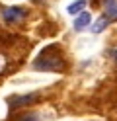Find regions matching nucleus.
Returning <instances> with one entry per match:
<instances>
[{
	"label": "nucleus",
	"instance_id": "nucleus-2",
	"mask_svg": "<svg viewBox=\"0 0 117 121\" xmlns=\"http://www.w3.org/2000/svg\"><path fill=\"white\" fill-rule=\"evenodd\" d=\"M26 16H27V10L20 8V6H10V8H4L2 10L4 24H18V22H22Z\"/></svg>",
	"mask_w": 117,
	"mask_h": 121
},
{
	"label": "nucleus",
	"instance_id": "nucleus-6",
	"mask_svg": "<svg viewBox=\"0 0 117 121\" xmlns=\"http://www.w3.org/2000/svg\"><path fill=\"white\" fill-rule=\"evenodd\" d=\"M84 8H86V0H76V2H72L66 8V12L70 14V16H74V14H82Z\"/></svg>",
	"mask_w": 117,
	"mask_h": 121
},
{
	"label": "nucleus",
	"instance_id": "nucleus-9",
	"mask_svg": "<svg viewBox=\"0 0 117 121\" xmlns=\"http://www.w3.org/2000/svg\"><path fill=\"white\" fill-rule=\"evenodd\" d=\"M35 117H37V115L29 113V115H22V117H18V119H22V121H35Z\"/></svg>",
	"mask_w": 117,
	"mask_h": 121
},
{
	"label": "nucleus",
	"instance_id": "nucleus-3",
	"mask_svg": "<svg viewBox=\"0 0 117 121\" xmlns=\"http://www.w3.org/2000/svg\"><path fill=\"white\" fill-rule=\"evenodd\" d=\"M37 100V94H27V96H14L10 98V104L14 105V108H18V105H27L31 102Z\"/></svg>",
	"mask_w": 117,
	"mask_h": 121
},
{
	"label": "nucleus",
	"instance_id": "nucleus-1",
	"mask_svg": "<svg viewBox=\"0 0 117 121\" xmlns=\"http://www.w3.org/2000/svg\"><path fill=\"white\" fill-rule=\"evenodd\" d=\"M33 66L37 70L59 72V70H65V57H62V53H61V49L57 45H49V47L43 49V53L33 63Z\"/></svg>",
	"mask_w": 117,
	"mask_h": 121
},
{
	"label": "nucleus",
	"instance_id": "nucleus-10",
	"mask_svg": "<svg viewBox=\"0 0 117 121\" xmlns=\"http://www.w3.org/2000/svg\"><path fill=\"white\" fill-rule=\"evenodd\" d=\"M111 57H113V59L117 60V51H113V53H111Z\"/></svg>",
	"mask_w": 117,
	"mask_h": 121
},
{
	"label": "nucleus",
	"instance_id": "nucleus-8",
	"mask_svg": "<svg viewBox=\"0 0 117 121\" xmlns=\"http://www.w3.org/2000/svg\"><path fill=\"white\" fill-rule=\"evenodd\" d=\"M6 69H8V57L4 55L2 51H0V74H4Z\"/></svg>",
	"mask_w": 117,
	"mask_h": 121
},
{
	"label": "nucleus",
	"instance_id": "nucleus-7",
	"mask_svg": "<svg viewBox=\"0 0 117 121\" xmlns=\"http://www.w3.org/2000/svg\"><path fill=\"white\" fill-rule=\"evenodd\" d=\"M107 24H109V20H107L105 16H101V18H100V20L96 22V24H94V27H92V31H94V33H100V31H104Z\"/></svg>",
	"mask_w": 117,
	"mask_h": 121
},
{
	"label": "nucleus",
	"instance_id": "nucleus-5",
	"mask_svg": "<svg viewBox=\"0 0 117 121\" xmlns=\"http://www.w3.org/2000/svg\"><path fill=\"white\" fill-rule=\"evenodd\" d=\"M105 2V18L117 20V0H104Z\"/></svg>",
	"mask_w": 117,
	"mask_h": 121
},
{
	"label": "nucleus",
	"instance_id": "nucleus-4",
	"mask_svg": "<svg viewBox=\"0 0 117 121\" xmlns=\"http://www.w3.org/2000/svg\"><path fill=\"white\" fill-rule=\"evenodd\" d=\"M90 20H92L90 12H82L80 16H78V18L74 20V29H76V31H82V29L90 24Z\"/></svg>",
	"mask_w": 117,
	"mask_h": 121
}]
</instances>
